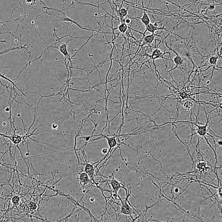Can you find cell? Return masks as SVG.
<instances>
[{
	"label": "cell",
	"instance_id": "obj_12",
	"mask_svg": "<svg viewBox=\"0 0 222 222\" xmlns=\"http://www.w3.org/2000/svg\"><path fill=\"white\" fill-rule=\"evenodd\" d=\"M118 28L120 32L122 33H124L126 32V30H127L128 26H127V24H126L123 23V24L120 25L119 26V27H118Z\"/></svg>",
	"mask_w": 222,
	"mask_h": 222
},
{
	"label": "cell",
	"instance_id": "obj_10",
	"mask_svg": "<svg viewBox=\"0 0 222 222\" xmlns=\"http://www.w3.org/2000/svg\"><path fill=\"white\" fill-rule=\"evenodd\" d=\"M139 19L141 20V21L142 22V23L144 24L145 27L150 23V22H151L149 17L147 15V13H146L145 11H144V13L142 17L139 18Z\"/></svg>",
	"mask_w": 222,
	"mask_h": 222
},
{
	"label": "cell",
	"instance_id": "obj_13",
	"mask_svg": "<svg viewBox=\"0 0 222 222\" xmlns=\"http://www.w3.org/2000/svg\"><path fill=\"white\" fill-rule=\"evenodd\" d=\"M128 14V11L125 8H122L119 10L118 12V15L122 17H126Z\"/></svg>",
	"mask_w": 222,
	"mask_h": 222
},
{
	"label": "cell",
	"instance_id": "obj_11",
	"mask_svg": "<svg viewBox=\"0 0 222 222\" xmlns=\"http://www.w3.org/2000/svg\"><path fill=\"white\" fill-rule=\"evenodd\" d=\"M173 51H174L176 54V56H175L173 60H172V61H173V62H174V63L176 64V67H175L174 68V69L171 70H174L176 68H177V67L179 66V65H181L183 63V60L182 59V58L178 54H177V53L176 52L174 51V50H173Z\"/></svg>",
	"mask_w": 222,
	"mask_h": 222
},
{
	"label": "cell",
	"instance_id": "obj_18",
	"mask_svg": "<svg viewBox=\"0 0 222 222\" xmlns=\"http://www.w3.org/2000/svg\"><path fill=\"white\" fill-rule=\"evenodd\" d=\"M58 128V125L56 124H53L52 125V129L54 130H56Z\"/></svg>",
	"mask_w": 222,
	"mask_h": 222
},
{
	"label": "cell",
	"instance_id": "obj_19",
	"mask_svg": "<svg viewBox=\"0 0 222 222\" xmlns=\"http://www.w3.org/2000/svg\"><path fill=\"white\" fill-rule=\"evenodd\" d=\"M131 22V20L129 19H127L126 20V24H130Z\"/></svg>",
	"mask_w": 222,
	"mask_h": 222
},
{
	"label": "cell",
	"instance_id": "obj_17",
	"mask_svg": "<svg viewBox=\"0 0 222 222\" xmlns=\"http://www.w3.org/2000/svg\"><path fill=\"white\" fill-rule=\"evenodd\" d=\"M108 151H109V149H108L107 148H106V147H104L102 149V152L103 154H107L108 152Z\"/></svg>",
	"mask_w": 222,
	"mask_h": 222
},
{
	"label": "cell",
	"instance_id": "obj_16",
	"mask_svg": "<svg viewBox=\"0 0 222 222\" xmlns=\"http://www.w3.org/2000/svg\"><path fill=\"white\" fill-rule=\"evenodd\" d=\"M19 201H20V198H19V197H18L17 196H14L12 199V201L13 203H14V204H17L19 202Z\"/></svg>",
	"mask_w": 222,
	"mask_h": 222
},
{
	"label": "cell",
	"instance_id": "obj_9",
	"mask_svg": "<svg viewBox=\"0 0 222 222\" xmlns=\"http://www.w3.org/2000/svg\"><path fill=\"white\" fill-rule=\"evenodd\" d=\"M145 27H146V29H145V32L143 34V36H145V34L147 31L150 32L151 33L153 34H154V33L155 32L156 30L162 29L161 28L158 27L157 26H156L155 24H153L151 23H149Z\"/></svg>",
	"mask_w": 222,
	"mask_h": 222
},
{
	"label": "cell",
	"instance_id": "obj_5",
	"mask_svg": "<svg viewBox=\"0 0 222 222\" xmlns=\"http://www.w3.org/2000/svg\"><path fill=\"white\" fill-rule=\"evenodd\" d=\"M67 43H62L59 46V48L56 46H55L54 47H56V48L58 49L59 51H60V52L62 54H63L64 56L65 57L68 56V59H70V54L69 53V51L68 50Z\"/></svg>",
	"mask_w": 222,
	"mask_h": 222
},
{
	"label": "cell",
	"instance_id": "obj_2",
	"mask_svg": "<svg viewBox=\"0 0 222 222\" xmlns=\"http://www.w3.org/2000/svg\"><path fill=\"white\" fill-rule=\"evenodd\" d=\"M206 117H207L206 115ZM209 122V118H207V122H206V124L204 126H199V125H198L197 124V120L196 123H194V125L197 126V132L196 133L193 134V135L194 134H199V135H200L201 136H205V135L206 134L207 131V129H208L207 128H208Z\"/></svg>",
	"mask_w": 222,
	"mask_h": 222
},
{
	"label": "cell",
	"instance_id": "obj_6",
	"mask_svg": "<svg viewBox=\"0 0 222 222\" xmlns=\"http://www.w3.org/2000/svg\"><path fill=\"white\" fill-rule=\"evenodd\" d=\"M168 53H169L168 52L163 53L162 51H161V50H159V49H155L153 52L152 54H151V59H153L154 60L157 58H165L163 57V55L165 54H168Z\"/></svg>",
	"mask_w": 222,
	"mask_h": 222
},
{
	"label": "cell",
	"instance_id": "obj_15",
	"mask_svg": "<svg viewBox=\"0 0 222 222\" xmlns=\"http://www.w3.org/2000/svg\"><path fill=\"white\" fill-rule=\"evenodd\" d=\"M217 61V58L216 56H211L209 59V62L210 64L214 65L216 64Z\"/></svg>",
	"mask_w": 222,
	"mask_h": 222
},
{
	"label": "cell",
	"instance_id": "obj_4",
	"mask_svg": "<svg viewBox=\"0 0 222 222\" xmlns=\"http://www.w3.org/2000/svg\"><path fill=\"white\" fill-rule=\"evenodd\" d=\"M109 182L110 183V184L111 185V186L112 187L113 191L115 192V193H117L118 192V190H119V189L120 188H124L125 190H126V193H127V190L126 189L125 187H122L121 185V184L117 180L115 179H113L110 180Z\"/></svg>",
	"mask_w": 222,
	"mask_h": 222
},
{
	"label": "cell",
	"instance_id": "obj_8",
	"mask_svg": "<svg viewBox=\"0 0 222 222\" xmlns=\"http://www.w3.org/2000/svg\"><path fill=\"white\" fill-rule=\"evenodd\" d=\"M154 39H155V35H154V34H153L151 35L143 36L142 40V42L143 43L142 46L151 44L152 43Z\"/></svg>",
	"mask_w": 222,
	"mask_h": 222
},
{
	"label": "cell",
	"instance_id": "obj_20",
	"mask_svg": "<svg viewBox=\"0 0 222 222\" xmlns=\"http://www.w3.org/2000/svg\"><path fill=\"white\" fill-rule=\"evenodd\" d=\"M214 8H215V6L214 5H211L209 6V9H210L211 10H214Z\"/></svg>",
	"mask_w": 222,
	"mask_h": 222
},
{
	"label": "cell",
	"instance_id": "obj_14",
	"mask_svg": "<svg viewBox=\"0 0 222 222\" xmlns=\"http://www.w3.org/2000/svg\"><path fill=\"white\" fill-rule=\"evenodd\" d=\"M193 102L190 101H187L185 102L184 104V106L185 107V109L187 110L192 109V108H193Z\"/></svg>",
	"mask_w": 222,
	"mask_h": 222
},
{
	"label": "cell",
	"instance_id": "obj_1",
	"mask_svg": "<svg viewBox=\"0 0 222 222\" xmlns=\"http://www.w3.org/2000/svg\"><path fill=\"white\" fill-rule=\"evenodd\" d=\"M129 195L130 194H129V195H128L126 196L127 197L126 198V201H125V202H123V201L121 200V214H122L126 215L131 216V214H132V208L127 203Z\"/></svg>",
	"mask_w": 222,
	"mask_h": 222
},
{
	"label": "cell",
	"instance_id": "obj_3",
	"mask_svg": "<svg viewBox=\"0 0 222 222\" xmlns=\"http://www.w3.org/2000/svg\"><path fill=\"white\" fill-rule=\"evenodd\" d=\"M78 179L80 180V184L83 185V188L85 185L88 183L89 181V176L86 172H83L82 173H79Z\"/></svg>",
	"mask_w": 222,
	"mask_h": 222
},
{
	"label": "cell",
	"instance_id": "obj_7",
	"mask_svg": "<svg viewBox=\"0 0 222 222\" xmlns=\"http://www.w3.org/2000/svg\"><path fill=\"white\" fill-rule=\"evenodd\" d=\"M98 162L94 163H86L84 164L85 165L84 171L88 174V176H90L91 177H92L94 174L95 169V168H94V165Z\"/></svg>",
	"mask_w": 222,
	"mask_h": 222
}]
</instances>
